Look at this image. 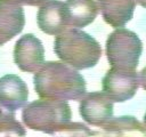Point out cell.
<instances>
[{
  "label": "cell",
  "mask_w": 146,
  "mask_h": 137,
  "mask_svg": "<svg viewBox=\"0 0 146 137\" xmlns=\"http://www.w3.org/2000/svg\"><path fill=\"white\" fill-rule=\"evenodd\" d=\"M95 132L90 131L89 128L82 123L79 122H68L67 124H65L56 135H70V136H74V135H94Z\"/></svg>",
  "instance_id": "9a60e30c"
},
{
  "label": "cell",
  "mask_w": 146,
  "mask_h": 137,
  "mask_svg": "<svg viewBox=\"0 0 146 137\" xmlns=\"http://www.w3.org/2000/svg\"><path fill=\"white\" fill-rule=\"evenodd\" d=\"M2 1H7L10 3H15V5H25V6H40L42 5L46 0H2Z\"/></svg>",
  "instance_id": "2e32d148"
},
{
  "label": "cell",
  "mask_w": 146,
  "mask_h": 137,
  "mask_svg": "<svg viewBox=\"0 0 146 137\" xmlns=\"http://www.w3.org/2000/svg\"><path fill=\"white\" fill-rule=\"evenodd\" d=\"M24 25L25 16L23 7L0 0V46L19 34Z\"/></svg>",
  "instance_id": "30bf717a"
},
{
  "label": "cell",
  "mask_w": 146,
  "mask_h": 137,
  "mask_svg": "<svg viewBox=\"0 0 146 137\" xmlns=\"http://www.w3.org/2000/svg\"><path fill=\"white\" fill-rule=\"evenodd\" d=\"M103 91L116 103L132 98L139 87V78L136 71H125L111 67L102 81Z\"/></svg>",
  "instance_id": "5b68a950"
},
{
  "label": "cell",
  "mask_w": 146,
  "mask_h": 137,
  "mask_svg": "<svg viewBox=\"0 0 146 137\" xmlns=\"http://www.w3.org/2000/svg\"><path fill=\"white\" fill-rule=\"evenodd\" d=\"M136 0H98L104 21L113 27H123L133 16Z\"/></svg>",
  "instance_id": "8fae6325"
},
{
  "label": "cell",
  "mask_w": 146,
  "mask_h": 137,
  "mask_svg": "<svg viewBox=\"0 0 146 137\" xmlns=\"http://www.w3.org/2000/svg\"><path fill=\"white\" fill-rule=\"evenodd\" d=\"M14 62L23 72L35 73L44 63L42 42L33 34H24L14 47Z\"/></svg>",
  "instance_id": "8992f818"
},
{
  "label": "cell",
  "mask_w": 146,
  "mask_h": 137,
  "mask_svg": "<svg viewBox=\"0 0 146 137\" xmlns=\"http://www.w3.org/2000/svg\"><path fill=\"white\" fill-rule=\"evenodd\" d=\"M143 43L139 37L127 29L117 27L106 40V56L112 67L125 71H136Z\"/></svg>",
  "instance_id": "277c9868"
},
{
  "label": "cell",
  "mask_w": 146,
  "mask_h": 137,
  "mask_svg": "<svg viewBox=\"0 0 146 137\" xmlns=\"http://www.w3.org/2000/svg\"><path fill=\"white\" fill-rule=\"evenodd\" d=\"M34 89L40 98L79 100L86 95L83 76L66 63L46 62L35 72Z\"/></svg>",
  "instance_id": "6da1fadb"
},
{
  "label": "cell",
  "mask_w": 146,
  "mask_h": 137,
  "mask_svg": "<svg viewBox=\"0 0 146 137\" xmlns=\"http://www.w3.org/2000/svg\"><path fill=\"white\" fill-rule=\"evenodd\" d=\"M24 127L16 120L15 112L0 104V135L24 136Z\"/></svg>",
  "instance_id": "5bb4252c"
},
{
  "label": "cell",
  "mask_w": 146,
  "mask_h": 137,
  "mask_svg": "<svg viewBox=\"0 0 146 137\" xmlns=\"http://www.w3.org/2000/svg\"><path fill=\"white\" fill-rule=\"evenodd\" d=\"M36 23L39 29L50 35H57L67 30V15L65 2L60 0H46L39 6L36 14Z\"/></svg>",
  "instance_id": "ba28073f"
},
{
  "label": "cell",
  "mask_w": 146,
  "mask_h": 137,
  "mask_svg": "<svg viewBox=\"0 0 146 137\" xmlns=\"http://www.w3.org/2000/svg\"><path fill=\"white\" fill-rule=\"evenodd\" d=\"M106 134L117 136H146L144 126L135 116H119L111 119L103 127Z\"/></svg>",
  "instance_id": "4fadbf2b"
},
{
  "label": "cell",
  "mask_w": 146,
  "mask_h": 137,
  "mask_svg": "<svg viewBox=\"0 0 146 137\" xmlns=\"http://www.w3.org/2000/svg\"><path fill=\"white\" fill-rule=\"evenodd\" d=\"M141 7H144V8H146V0H136Z\"/></svg>",
  "instance_id": "ac0fdd59"
},
{
  "label": "cell",
  "mask_w": 146,
  "mask_h": 137,
  "mask_svg": "<svg viewBox=\"0 0 146 137\" xmlns=\"http://www.w3.org/2000/svg\"><path fill=\"white\" fill-rule=\"evenodd\" d=\"M79 112L87 123L103 127L113 116V100L104 91L89 92L81 98Z\"/></svg>",
  "instance_id": "52a82bcc"
},
{
  "label": "cell",
  "mask_w": 146,
  "mask_h": 137,
  "mask_svg": "<svg viewBox=\"0 0 146 137\" xmlns=\"http://www.w3.org/2000/svg\"><path fill=\"white\" fill-rule=\"evenodd\" d=\"M54 51L59 59L75 70L94 67L102 56L98 41L76 27H68L56 35Z\"/></svg>",
  "instance_id": "7a4b0ae2"
},
{
  "label": "cell",
  "mask_w": 146,
  "mask_h": 137,
  "mask_svg": "<svg viewBox=\"0 0 146 137\" xmlns=\"http://www.w3.org/2000/svg\"><path fill=\"white\" fill-rule=\"evenodd\" d=\"M29 89L26 83L16 74H6L0 78V104L16 111L27 102Z\"/></svg>",
  "instance_id": "9c48e42d"
},
{
  "label": "cell",
  "mask_w": 146,
  "mask_h": 137,
  "mask_svg": "<svg viewBox=\"0 0 146 137\" xmlns=\"http://www.w3.org/2000/svg\"><path fill=\"white\" fill-rule=\"evenodd\" d=\"M138 78H139V84L146 90V67H144L140 73H138Z\"/></svg>",
  "instance_id": "e0dca14e"
},
{
  "label": "cell",
  "mask_w": 146,
  "mask_h": 137,
  "mask_svg": "<svg viewBox=\"0 0 146 137\" xmlns=\"http://www.w3.org/2000/svg\"><path fill=\"white\" fill-rule=\"evenodd\" d=\"M144 124H145V128H146V113L144 115Z\"/></svg>",
  "instance_id": "d6986e66"
},
{
  "label": "cell",
  "mask_w": 146,
  "mask_h": 137,
  "mask_svg": "<svg viewBox=\"0 0 146 137\" xmlns=\"http://www.w3.org/2000/svg\"><path fill=\"white\" fill-rule=\"evenodd\" d=\"M72 111L66 100L41 98L26 105L22 112L24 124L33 130L56 135L71 121Z\"/></svg>",
  "instance_id": "3957f363"
},
{
  "label": "cell",
  "mask_w": 146,
  "mask_h": 137,
  "mask_svg": "<svg viewBox=\"0 0 146 137\" xmlns=\"http://www.w3.org/2000/svg\"><path fill=\"white\" fill-rule=\"evenodd\" d=\"M65 9L68 26L81 29L95 21L99 7L95 0H67Z\"/></svg>",
  "instance_id": "7c38bea8"
}]
</instances>
